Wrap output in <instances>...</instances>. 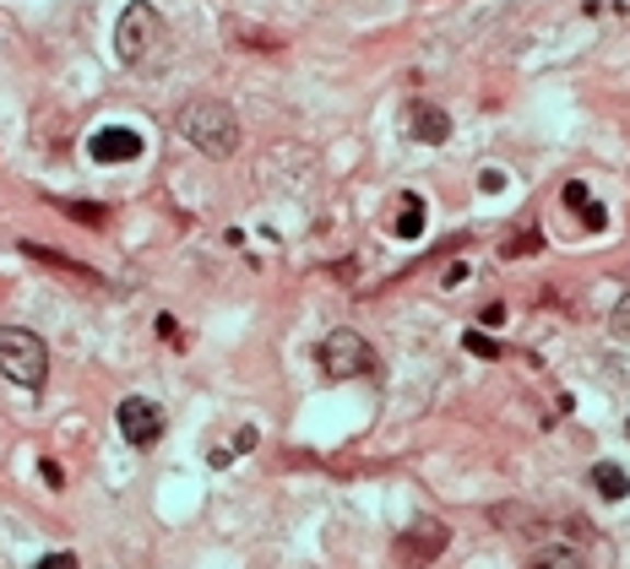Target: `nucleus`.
<instances>
[{"mask_svg":"<svg viewBox=\"0 0 630 569\" xmlns=\"http://www.w3.org/2000/svg\"><path fill=\"white\" fill-rule=\"evenodd\" d=\"M593 488L604 494V499H626L630 494V477L615 466V461H604V466H593Z\"/></svg>","mask_w":630,"mask_h":569,"instance_id":"obj_11","label":"nucleus"},{"mask_svg":"<svg viewBox=\"0 0 630 569\" xmlns=\"http://www.w3.org/2000/svg\"><path fill=\"white\" fill-rule=\"evenodd\" d=\"M320 375L326 380H359V375H370L375 369V353H370V342L359 336V331H331V336H320Z\"/></svg>","mask_w":630,"mask_h":569,"instance_id":"obj_4","label":"nucleus"},{"mask_svg":"<svg viewBox=\"0 0 630 569\" xmlns=\"http://www.w3.org/2000/svg\"><path fill=\"white\" fill-rule=\"evenodd\" d=\"M179 131L201 146L207 157H234V152H240V120H234V109L218 104V98H190V104L179 109Z\"/></svg>","mask_w":630,"mask_h":569,"instance_id":"obj_1","label":"nucleus"},{"mask_svg":"<svg viewBox=\"0 0 630 569\" xmlns=\"http://www.w3.org/2000/svg\"><path fill=\"white\" fill-rule=\"evenodd\" d=\"M0 375L16 380L22 391H38L49 380V347L27 325H0Z\"/></svg>","mask_w":630,"mask_h":569,"instance_id":"obj_2","label":"nucleus"},{"mask_svg":"<svg viewBox=\"0 0 630 569\" xmlns=\"http://www.w3.org/2000/svg\"><path fill=\"white\" fill-rule=\"evenodd\" d=\"M527 569H582V559H576L571 548H538V554L527 559Z\"/></svg>","mask_w":630,"mask_h":569,"instance_id":"obj_12","label":"nucleus"},{"mask_svg":"<svg viewBox=\"0 0 630 569\" xmlns=\"http://www.w3.org/2000/svg\"><path fill=\"white\" fill-rule=\"evenodd\" d=\"M88 157L93 163H137L142 157V137L131 126H104L88 137Z\"/></svg>","mask_w":630,"mask_h":569,"instance_id":"obj_7","label":"nucleus"},{"mask_svg":"<svg viewBox=\"0 0 630 569\" xmlns=\"http://www.w3.org/2000/svg\"><path fill=\"white\" fill-rule=\"evenodd\" d=\"M397 206H402V212H397V223H392V228H397V239H419V234H424V201H419V195H402Z\"/></svg>","mask_w":630,"mask_h":569,"instance_id":"obj_10","label":"nucleus"},{"mask_svg":"<svg viewBox=\"0 0 630 569\" xmlns=\"http://www.w3.org/2000/svg\"><path fill=\"white\" fill-rule=\"evenodd\" d=\"M66 212H71V217H82V223H104V212H98V206H82V201H71Z\"/></svg>","mask_w":630,"mask_h":569,"instance_id":"obj_15","label":"nucleus"},{"mask_svg":"<svg viewBox=\"0 0 630 569\" xmlns=\"http://www.w3.org/2000/svg\"><path fill=\"white\" fill-rule=\"evenodd\" d=\"M158 38H163V16H158V5L131 0V5L120 11V27H115V49H120V60H126V66H142V60L158 49Z\"/></svg>","mask_w":630,"mask_h":569,"instance_id":"obj_3","label":"nucleus"},{"mask_svg":"<svg viewBox=\"0 0 630 569\" xmlns=\"http://www.w3.org/2000/svg\"><path fill=\"white\" fill-rule=\"evenodd\" d=\"M446 537H452V532H446L441 521H413V526H408V532L397 537V559H402L408 569L435 565V554L446 548Z\"/></svg>","mask_w":630,"mask_h":569,"instance_id":"obj_6","label":"nucleus"},{"mask_svg":"<svg viewBox=\"0 0 630 569\" xmlns=\"http://www.w3.org/2000/svg\"><path fill=\"white\" fill-rule=\"evenodd\" d=\"M615 336H630V298L615 309Z\"/></svg>","mask_w":630,"mask_h":569,"instance_id":"obj_16","label":"nucleus"},{"mask_svg":"<svg viewBox=\"0 0 630 569\" xmlns=\"http://www.w3.org/2000/svg\"><path fill=\"white\" fill-rule=\"evenodd\" d=\"M626 434H630V424H626Z\"/></svg>","mask_w":630,"mask_h":569,"instance_id":"obj_17","label":"nucleus"},{"mask_svg":"<svg viewBox=\"0 0 630 569\" xmlns=\"http://www.w3.org/2000/svg\"><path fill=\"white\" fill-rule=\"evenodd\" d=\"M408 137L424 146H441L452 137V120H446V109H435V104H408Z\"/></svg>","mask_w":630,"mask_h":569,"instance_id":"obj_8","label":"nucleus"},{"mask_svg":"<svg viewBox=\"0 0 630 569\" xmlns=\"http://www.w3.org/2000/svg\"><path fill=\"white\" fill-rule=\"evenodd\" d=\"M565 206H576V217L587 223V234H604V228H609V217H604V206H598V201L587 195V185H576V179L565 185Z\"/></svg>","mask_w":630,"mask_h":569,"instance_id":"obj_9","label":"nucleus"},{"mask_svg":"<svg viewBox=\"0 0 630 569\" xmlns=\"http://www.w3.org/2000/svg\"><path fill=\"white\" fill-rule=\"evenodd\" d=\"M115 418H120V434H126V444H137V450L158 444V439H163V428H168L163 407H158V402H148V396H126Z\"/></svg>","mask_w":630,"mask_h":569,"instance_id":"obj_5","label":"nucleus"},{"mask_svg":"<svg viewBox=\"0 0 630 569\" xmlns=\"http://www.w3.org/2000/svg\"><path fill=\"white\" fill-rule=\"evenodd\" d=\"M468 353H478V358H494V353H500V342H494V336H483V331H468Z\"/></svg>","mask_w":630,"mask_h":569,"instance_id":"obj_13","label":"nucleus"},{"mask_svg":"<svg viewBox=\"0 0 630 569\" xmlns=\"http://www.w3.org/2000/svg\"><path fill=\"white\" fill-rule=\"evenodd\" d=\"M33 569H77V554H49V559H38Z\"/></svg>","mask_w":630,"mask_h":569,"instance_id":"obj_14","label":"nucleus"}]
</instances>
